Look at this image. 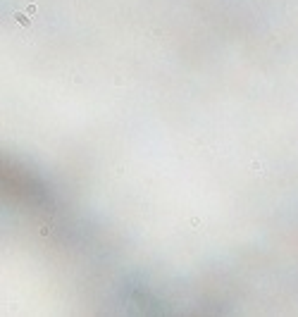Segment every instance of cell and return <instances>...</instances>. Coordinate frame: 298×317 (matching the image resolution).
<instances>
[{"mask_svg": "<svg viewBox=\"0 0 298 317\" xmlns=\"http://www.w3.org/2000/svg\"><path fill=\"white\" fill-rule=\"evenodd\" d=\"M17 19H19V24H24V26H29V24H31V19H29L26 14H17Z\"/></svg>", "mask_w": 298, "mask_h": 317, "instance_id": "1", "label": "cell"}, {"mask_svg": "<svg viewBox=\"0 0 298 317\" xmlns=\"http://www.w3.org/2000/svg\"><path fill=\"white\" fill-rule=\"evenodd\" d=\"M36 12V5L34 2H29V5H26V14H34Z\"/></svg>", "mask_w": 298, "mask_h": 317, "instance_id": "2", "label": "cell"}, {"mask_svg": "<svg viewBox=\"0 0 298 317\" xmlns=\"http://www.w3.org/2000/svg\"><path fill=\"white\" fill-rule=\"evenodd\" d=\"M253 169H258V174H262V164L260 162H253Z\"/></svg>", "mask_w": 298, "mask_h": 317, "instance_id": "3", "label": "cell"}]
</instances>
